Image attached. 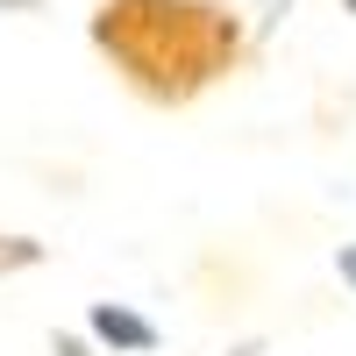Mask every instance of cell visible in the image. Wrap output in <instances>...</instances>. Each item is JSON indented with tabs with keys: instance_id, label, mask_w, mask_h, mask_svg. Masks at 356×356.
I'll list each match as a JSON object with an SVG mask.
<instances>
[{
	"instance_id": "obj_4",
	"label": "cell",
	"mask_w": 356,
	"mask_h": 356,
	"mask_svg": "<svg viewBox=\"0 0 356 356\" xmlns=\"http://www.w3.org/2000/svg\"><path fill=\"white\" fill-rule=\"evenodd\" d=\"M335 271H342V285L356 292V243H342V250H335Z\"/></svg>"
},
{
	"instance_id": "obj_1",
	"label": "cell",
	"mask_w": 356,
	"mask_h": 356,
	"mask_svg": "<svg viewBox=\"0 0 356 356\" xmlns=\"http://www.w3.org/2000/svg\"><path fill=\"white\" fill-rule=\"evenodd\" d=\"M100 50L150 86V93H186V86L214 79L235 50V22L200 0H107L93 22Z\"/></svg>"
},
{
	"instance_id": "obj_6",
	"label": "cell",
	"mask_w": 356,
	"mask_h": 356,
	"mask_svg": "<svg viewBox=\"0 0 356 356\" xmlns=\"http://www.w3.org/2000/svg\"><path fill=\"white\" fill-rule=\"evenodd\" d=\"M342 8H349V15H356V0H342Z\"/></svg>"
},
{
	"instance_id": "obj_2",
	"label": "cell",
	"mask_w": 356,
	"mask_h": 356,
	"mask_svg": "<svg viewBox=\"0 0 356 356\" xmlns=\"http://www.w3.org/2000/svg\"><path fill=\"white\" fill-rule=\"evenodd\" d=\"M100 342H114V349H150L157 342V328L143 314H129V307H93V321H86Z\"/></svg>"
},
{
	"instance_id": "obj_3",
	"label": "cell",
	"mask_w": 356,
	"mask_h": 356,
	"mask_svg": "<svg viewBox=\"0 0 356 356\" xmlns=\"http://www.w3.org/2000/svg\"><path fill=\"white\" fill-rule=\"evenodd\" d=\"M43 250L29 243V235H0V271H15V264H36Z\"/></svg>"
},
{
	"instance_id": "obj_5",
	"label": "cell",
	"mask_w": 356,
	"mask_h": 356,
	"mask_svg": "<svg viewBox=\"0 0 356 356\" xmlns=\"http://www.w3.org/2000/svg\"><path fill=\"white\" fill-rule=\"evenodd\" d=\"M0 8H36V0H0Z\"/></svg>"
}]
</instances>
